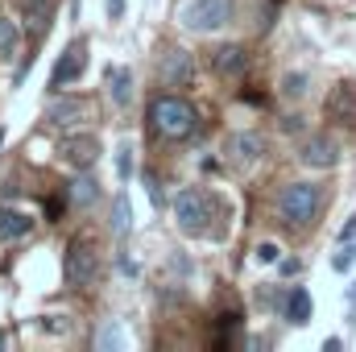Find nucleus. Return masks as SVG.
Returning a JSON list of instances; mask_svg holds the SVG:
<instances>
[{"label": "nucleus", "mask_w": 356, "mask_h": 352, "mask_svg": "<svg viewBox=\"0 0 356 352\" xmlns=\"http://www.w3.org/2000/svg\"><path fill=\"white\" fill-rule=\"evenodd\" d=\"M149 125H154L158 137H166V141H182V137L195 133L199 116H195V108H191L186 99H178V95H158V99L149 104Z\"/></svg>", "instance_id": "obj_1"}, {"label": "nucleus", "mask_w": 356, "mask_h": 352, "mask_svg": "<svg viewBox=\"0 0 356 352\" xmlns=\"http://www.w3.org/2000/svg\"><path fill=\"white\" fill-rule=\"evenodd\" d=\"M319 186L315 182H290L282 195H277V211H282V220L286 224H294V228H302V224H311L315 220V211H319Z\"/></svg>", "instance_id": "obj_2"}, {"label": "nucleus", "mask_w": 356, "mask_h": 352, "mask_svg": "<svg viewBox=\"0 0 356 352\" xmlns=\"http://www.w3.org/2000/svg\"><path fill=\"white\" fill-rule=\"evenodd\" d=\"M182 29L191 33H211V29H224L232 21V0H186L182 13H178Z\"/></svg>", "instance_id": "obj_3"}, {"label": "nucleus", "mask_w": 356, "mask_h": 352, "mask_svg": "<svg viewBox=\"0 0 356 352\" xmlns=\"http://www.w3.org/2000/svg\"><path fill=\"white\" fill-rule=\"evenodd\" d=\"M175 220H178L182 232L199 237V232L207 228V220H211V199H207L203 191H182L175 199Z\"/></svg>", "instance_id": "obj_4"}, {"label": "nucleus", "mask_w": 356, "mask_h": 352, "mask_svg": "<svg viewBox=\"0 0 356 352\" xmlns=\"http://www.w3.org/2000/svg\"><path fill=\"white\" fill-rule=\"evenodd\" d=\"M95 278H99V262H95V253H91L88 245H71L67 249V282L75 286V290H88L95 286Z\"/></svg>", "instance_id": "obj_5"}, {"label": "nucleus", "mask_w": 356, "mask_h": 352, "mask_svg": "<svg viewBox=\"0 0 356 352\" xmlns=\"http://www.w3.org/2000/svg\"><path fill=\"white\" fill-rule=\"evenodd\" d=\"M298 162L311 166V170H332V166L340 162V141H336V137H311V141L302 145Z\"/></svg>", "instance_id": "obj_6"}, {"label": "nucleus", "mask_w": 356, "mask_h": 352, "mask_svg": "<svg viewBox=\"0 0 356 352\" xmlns=\"http://www.w3.org/2000/svg\"><path fill=\"white\" fill-rule=\"evenodd\" d=\"M158 75H162V83H166V88H186V83L195 79V63H191V54H186V50H166V54H162Z\"/></svg>", "instance_id": "obj_7"}, {"label": "nucleus", "mask_w": 356, "mask_h": 352, "mask_svg": "<svg viewBox=\"0 0 356 352\" xmlns=\"http://www.w3.org/2000/svg\"><path fill=\"white\" fill-rule=\"evenodd\" d=\"M83 67H88V46H83V42H75V46H67V50H63V58H58V67H54L50 83H54V88H67L71 79H79V75H83Z\"/></svg>", "instance_id": "obj_8"}, {"label": "nucleus", "mask_w": 356, "mask_h": 352, "mask_svg": "<svg viewBox=\"0 0 356 352\" xmlns=\"http://www.w3.org/2000/svg\"><path fill=\"white\" fill-rule=\"evenodd\" d=\"M327 112L340 120V125H348L356 129V83H340V88L327 95Z\"/></svg>", "instance_id": "obj_9"}, {"label": "nucleus", "mask_w": 356, "mask_h": 352, "mask_svg": "<svg viewBox=\"0 0 356 352\" xmlns=\"http://www.w3.org/2000/svg\"><path fill=\"white\" fill-rule=\"evenodd\" d=\"M261 150H266V141H261L257 133H232V137H228V154H232V162H241V166H253V162L261 158Z\"/></svg>", "instance_id": "obj_10"}, {"label": "nucleus", "mask_w": 356, "mask_h": 352, "mask_svg": "<svg viewBox=\"0 0 356 352\" xmlns=\"http://www.w3.org/2000/svg\"><path fill=\"white\" fill-rule=\"evenodd\" d=\"M63 158H67L71 166L88 170L91 162L99 158V141H95V137H67V141H63Z\"/></svg>", "instance_id": "obj_11"}, {"label": "nucleus", "mask_w": 356, "mask_h": 352, "mask_svg": "<svg viewBox=\"0 0 356 352\" xmlns=\"http://www.w3.org/2000/svg\"><path fill=\"white\" fill-rule=\"evenodd\" d=\"M211 63H216V71H220V75L241 79V75H245V67H249V54H245V46H220V50L211 54Z\"/></svg>", "instance_id": "obj_12"}, {"label": "nucleus", "mask_w": 356, "mask_h": 352, "mask_svg": "<svg viewBox=\"0 0 356 352\" xmlns=\"http://www.w3.org/2000/svg\"><path fill=\"white\" fill-rule=\"evenodd\" d=\"M83 116H88V104H83V99H54V104L46 108V120H50V125H58V129L79 125Z\"/></svg>", "instance_id": "obj_13"}, {"label": "nucleus", "mask_w": 356, "mask_h": 352, "mask_svg": "<svg viewBox=\"0 0 356 352\" xmlns=\"http://www.w3.org/2000/svg\"><path fill=\"white\" fill-rule=\"evenodd\" d=\"M29 228H33V220L25 211L0 207V241H21V237H29Z\"/></svg>", "instance_id": "obj_14"}, {"label": "nucleus", "mask_w": 356, "mask_h": 352, "mask_svg": "<svg viewBox=\"0 0 356 352\" xmlns=\"http://www.w3.org/2000/svg\"><path fill=\"white\" fill-rule=\"evenodd\" d=\"M108 88H112L116 108H129L133 104V71L129 67H108Z\"/></svg>", "instance_id": "obj_15"}, {"label": "nucleus", "mask_w": 356, "mask_h": 352, "mask_svg": "<svg viewBox=\"0 0 356 352\" xmlns=\"http://www.w3.org/2000/svg\"><path fill=\"white\" fill-rule=\"evenodd\" d=\"M286 319H290V323H307V319H311V294H307L302 286H294V290L286 294Z\"/></svg>", "instance_id": "obj_16"}, {"label": "nucleus", "mask_w": 356, "mask_h": 352, "mask_svg": "<svg viewBox=\"0 0 356 352\" xmlns=\"http://www.w3.org/2000/svg\"><path fill=\"white\" fill-rule=\"evenodd\" d=\"M21 50V29L13 17H0V58H17Z\"/></svg>", "instance_id": "obj_17"}, {"label": "nucleus", "mask_w": 356, "mask_h": 352, "mask_svg": "<svg viewBox=\"0 0 356 352\" xmlns=\"http://www.w3.org/2000/svg\"><path fill=\"white\" fill-rule=\"evenodd\" d=\"M129 228H133V211H129V195L120 191L116 203H112V232L116 237H129Z\"/></svg>", "instance_id": "obj_18"}, {"label": "nucleus", "mask_w": 356, "mask_h": 352, "mask_svg": "<svg viewBox=\"0 0 356 352\" xmlns=\"http://www.w3.org/2000/svg\"><path fill=\"white\" fill-rule=\"evenodd\" d=\"M307 88H311V79H307L302 71H290V75L282 79V95H286V99H302Z\"/></svg>", "instance_id": "obj_19"}, {"label": "nucleus", "mask_w": 356, "mask_h": 352, "mask_svg": "<svg viewBox=\"0 0 356 352\" xmlns=\"http://www.w3.org/2000/svg\"><path fill=\"white\" fill-rule=\"evenodd\" d=\"M95 349H124V332H120L116 323H104V328L95 332Z\"/></svg>", "instance_id": "obj_20"}, {"label": "nucleus", "mask_w": 356, "mask_h": 352, "mask_svg": "<svg viewBox=\"0 0 356 352\" xmlns=\"http://www.w3.org/2000/svg\"><path fill=\"white\" fill-rule=\"evenodd\" d=\"M71 199H75V203H79V207H91V203H95V178H79V182H75V186H71Z\"/></svg>", "instance_id": "obj_21"}, {"label": "nucleus", "mask_w": 356, "mask_h": 352, "mask_svg": "<svg viewBox=\"0 0 356 352\" xmlns=\"http://www.w3.org/2000/svg\"><path fill=\"white\" fill-rule=\"evenodd\" d=\"M340 249H356V216L344 220V228H340Z\"/></svg>", "instance_id": "obj_22"}, {"label": "nucleus", "mask_w": 356, "mask_h": 352, "mask_svg": "<svg viewBox=\"0 0 356 352\" xmlns=\"http://www.w3.org/2000/svg\"><path fill=\"white\" fill-rule=\"evenodd\" d=\"M353 262H356V249H340V253L332 257V265H336L340 273H348V269H353Z\"/></svg>", "instance_id": "obj_23"}, {"label": "nucleus", "mask_w": 356, "mask_h": 352, "mask_svg": "<svg viewBox=\"0 0 356 352\" xmlns=\"http://www.w3.org/2000/svg\"><path fill=\"white\" fill-rule=\"evenodd\" d=\"M116 166H120V178H129V170H133V150H129V145L120 150V158H116Z\"/></svg>", "instance_id": "obj_24"}, {"label": "nucleus", "mask_w": 356, "mask_h": 352, "mask_svg": "<svg viewBox=\"0 0 356 352\" xmlns=\"http://www.w3.org/2000/svg\"><path fill=\"white\" fill-rule=\"evenodd\" d=\"M257 257H261V262H277V257H282V249H277V245H261V249H257Z\"/></svg>", "instance_id": "obj_25"}, {"label": "nucleus", "mask_w": 356, "mask_h": 352, "mask_svg": "<svg viewBox=\"0 0 356 352\" xmlns=\"http://www.w3.org/2000/svg\"><path fill=\"white\" fill-rule=\"evenodd\" d=\"M145 186H149V199H154V203H162V191H158V178H154V175H145Z\"/></svg>", "instance_id": "obj_26"}, {"label": "nucleus", "mask_w": 356, "mask_h": 352, "mask_svg": "<svg viewBox=\"0 0 356 352\" xmlns=\"http://www.w3.org/2000/svg\"><path fill=\"white\" fill-rule=\"evenodd\" d=\"M46 216L58 220V216H63V199H50V203H46Z\"/></svg>", "instance_id": "obj_27"}, {"label": "nucleus", "mask_w": 356, "mask_h": 352, "mask_svg": "<svg viewBox=\"0 0 356 352\" xmlns=\"http://www.w3.org/2000/svg\"><path fill=\"white\" fill-rule=\"evenodd\" d=\"M108 8H112V17H120L124 13V0H108Z\"/></svg>", "instance_id": "obj_28"}, {"label": "nucleus", "mask_w": 356, "mask_h": 352, "mask_svg": "<svg viewBox=\"0 0 356 352\" xmlns=\"http://www.w3.org/2000/svg\"><path fill=\"white\" fill-rule=\"evenodd\" d=\"M0 141H4V129H0Z\"/></svg>", "instance_id": "obj_29"}]
</instances>
